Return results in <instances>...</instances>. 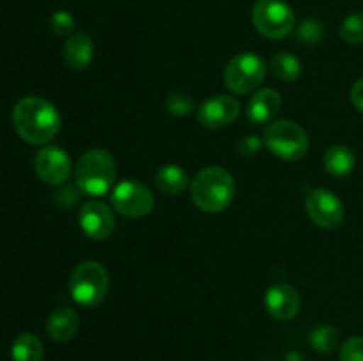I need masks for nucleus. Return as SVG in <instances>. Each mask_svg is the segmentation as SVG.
<instances>
[{"instance_id": "f257e3e1", "label": "nucleus", "mask_w": 363, "mask_h": 361, "mask_svg": "<svg viewBox=\"0 0 363 361\" xmlns=\"http://www.w3.org/2000/svg\"><path fill=\"white\" fill-rule=\"evenodd\" d=\"M13 126L27 144L45 145L59 133L60 115L50 101L39 96H28L14 106Z\"/></svg>"}, {"instance_id": "f03ea898", "label": "nucleus", "mask_w": 363, "mask_h": 361, "mask_svg": "<svg viewBox=\"0 0 363 361\" xmlns=\"http://www.w3.org/2000/svg\"><path fill=\"white\" fill-rule=\"evenodd\" d=\"M194 204L204 212L225 211L236 195V183L229 170L222 166H206L190 184Z\"/></svg>"}, {"instance_id": "7ed1b4c3", "label": "nucleus", "mask_w": 363, "mask_h": 361, "mask_svg": "<svg viewBox=\"0 0 363 361\" xmlns=\"http://www.w3.org/2000/svg\"><path fill=\"white\" fill-rule=\"evenodd\" d=\"M117 176L116 159L105 149H89L80 156L74 168V180L80 191L91 197L106 195Z\"/></svg>"}, {"instance_id": "20e7f679", "label": "nucleus", "mask_w": 363, "mask_h": 361, "mask_svg": "<svg viewBox=\"0 0 363 361\" xmlns=\"http://www.w3.org/2000/svg\"><path fill=\"white\" fill-rule=\"evenodd\" d=\"M110 289V276L105 265L96 260L80 262L69 276V292L82 306H98Z\"/></svg>"}, {"instance_id": "39448f33", "label": "nucleus", "mask_w": 363, "mask_h": 361, "mask_svg": "<svg viewBox=\"0 0 363 361\" xmlns=\"http://www.w3.org/2000/svg\"><path fill=\"white\" fill-rule=\"evenodd\" d=\"M264 144L269 151L286 161H298L308 151L307 133L293 120H277L264 130Z\"/></svg>"}, {"instance_id": "423d86ee", "label": "nucleus", "mask_w": 363, "mask_h": 361, "mask_svg": "<svg viewBox=\"0 0 363 361\" xmlns=\"http://www.w3.org/2000/svg\"><path fill=\"white\" fill-rule=\"evenodd\" d=\"M252 23L268 39H282L294 30L296 16L284 0H257L252 9Z\"/></svg>"}, {"instance_id": "0eeeda50", "label": "nucleus", "mask_w": 363, "mask_h": 361, "mask_svg": "<svg viewBox=\"0 0 363 361\" xmlns=\"http://www.w3.org/2000/svg\"><path fill=\"white\" fill-rule=\"evenodd\" d=\"M266 76V64L257 53L243 52L238 53L227 64L223 80L229 91L234 94H250L261 87Z\"/></svg>"}, {"instance_id": "6e6552de", "label": "nucleus", "mask_w": 363, "mask_h": 361, "mask_svg": "<svg viewBox=\"0 0 363 361\" xmlns=\"http://www.w3.org/2000/svg\"><path fill=\"white\" fill-rule=\"evenodd\" d=\"M112 205L128 218H144L155 207V197L147 186L135 180H123L112 190Z\"/></svg>"}, {"instance_id": "1a4fd4ad", "label": "nucleus", "mask_w": 363, "mask_h": 361, "mask_svg": "<svg viewBox=\"0 0 363 361\" xmlns=\"http://www.w3.org/2000/svg\"><path fill=\"white\" fill-rule=\"evenodd\" d=\"M305 209H307L308 218L315 225L326 230L337 229V227H340V223L344 219L342 202H340V198L333 191L325 190V188L312 190L307 195Z\"/></svg>"}, {"instance_id": "9d476101", "label": "nucleus", "mask_w": 363, "mask_h": 361, "mask_svg": "<svg viewBox=\"0 0 363 361\" xmlns=\"http://www.w3.org/2000/svg\"><path fill=\"white\" fill-rule=\"evenodd\" d=\"M240 101L233 96H215L209 98L199 106V122L208 130H220L227 127L240 115Z\"/></svg>"}, {"instance_id": "9b49d317", "label": "nucleus", "mask_w": 363, "mask_h": 361, "mask_svg": "<svg viewBox=\"0 0 363 361\" xmlns=\"http://www.w3.org/2000/svg\"><path fill=\"white\" fill-rule=\"evenodd\" d=\"M80 229L87 237L94 241H105L106 237L112 236L116 229V218H113L112 209L103 202H87L80 209L78 214Z\"/></svg>"}, {"instance_id": "f8f14e48", "label": "nucleus", "mask_w": 363, "mask_h": 361, "mask_svg": "<svg viewBox=\"0 0 363 361\" xmlns=\"http://www.w3.org/2000/svg\"><path fill=\"white\" fill-rule=\"evenodd\" d=\"M35 173L41 180L52 186H59L67 180L71 173V159L60 147H45L35 156Z\"/></svg>"}, {"instance_id": "ddd939ff", "label": "nucleus", "mask_w": 363, "mask_h": 361, "mask_svg": "<svg viewBox=\"0 0 363 361\" xmlns=\"http://www.w3.org/2000/svg\"><path fill=\"white\" fill-rule=\"evenodd\" d=\"M266 310L279 321H291L301 308L300 292L289 283H275L266 290Z\"/></svg>"}, {"instance_id": "4468645a", "label": "nucleus", "mask_w": 363, "mask_h": 361, "mask_svg": "<svg viewBox=\"0 0 363 361\" xmlns=\"http://www.w3.org/2000/svg\"><path fill=\"white\" fill-rule=\"evenodd\" d=\"M280 106H282V98L279 92L275 88H262L255 92L248 103V120L254 124L269 122L279 113Z\"/></svg>"}, {"instance_id": "2eb2a0df", "label": "nucleus", "mask_w": 363, "mask_h": 361, "mask_svg": "<svg viewBox=\"0 0 363 361\" xmlns=\"http://www.w3.org/2000/svg\"><path fill=\"white\" fill-rule=\"evenodd\" d=\"M80 328V317L77 311L69 306H60L48 317L46 322V333L53 342H67L77 335Z\"/></svg>"}, {"instance_id": "dca6fc26", "label": "nucleus", "mask_w": 363, "mask_h": 361, "mask_svg": "<svg viewBox=\"0 0 363 361\" xmlns=\"http://www.w3.org/2000/svg\"><path fill=\"white\" fill-rule=\"evenodd\" d=\"M92 57H94V42L91 35L84 32L73 34L64 45V60L71 69H85L92 62Z\"/></svg>"}, {"instance_id": "f3484780", "label": "nucleus", "mask_w": 363, "mask_h": 361, "mask_svg": "<svg viewBox=\"0 0 363 361\" xmlns=\"http://www.w3.org/2000/svg\"><path fill=\"white\" fill-rule=\"evenodd\" d=\"M357 165L354 152L346 145H333L325 154V168L326 172L335 177L350 176Z\"/></svg>"}, {"instance_id": "a211bd4d", "label": "nucleus", "mask_w": 363, "mask_h": 361, "mask_svg": "<svg viewBox=\"0 0 363 361\" xmlns=\"http://www.w3.org/2000/svg\"><path fill=\"white\" fill-rule=\"evenodd\" d=\"M156 188L165 195H177L186 190L188 176L179 165H163L156 170Z\"/></svg>"}, {"instance_id": "6ab92c4d", "label": "nucleus", "mask_w": 363, "mask_h": 361, "mask_svg": "<svg viewBox=\"0 0 363 361\" xmlns=\"http://www.w3.org/2000/svg\"><path fill=\"white\" fill-rule=\"evenodd\" d=\"M11 357L13 361H41L43 343L32 333H21L16 336L11 347Z\"/></svg>"}, {"instance_id": "aec40b11", "label": "nucleus", "mask_w": 363, "mask_h": 361, "mask_svg": "<svg viewBox=\"0 0 363 361\" xmlns=\"http://www.w3.org/2000/svg\"><path fill=\"white\" fill-rule=\"evenodd\" d=\"M269 69H272V73L279 80L294 81L301 74V62L293 53L280 52L272 57V60H269Z\"/></svg>"}, {"instance_id": "412c9836", "label": "nucleus", "mask_w": 363, "mask_h": 361, "mask_svg": "<svg viewBox=\"0 0 363 361\" xmlns=\"http://www.w3.org/2000/svg\"><path fill=\"white\" fill-rule=\"evenodd\" d=\"M311 343L319 353H332L339 343V331L333 326H319L312 331Z\"/></svg>"}, {"instance_id": "4be33fe9", "label": "nucleus", "mask_w": 363, "mask_h": 361, "mask_svg": "<svg viewBox=\"0 0 363 361\" xmlns=\"http://www.w3.org/2000/svg\"><path fill=\"white\" fill-rule=\"evenodd\" d=\"M340 38L350 45H363V13L351 14L342 21Z\"/></svg>"}, {"instance_id": "5701e85b", "label": "nucleus", "mask_w": 363, "mask_h": 361, "mask_svg": "<svg viewBox=\"0 0 363 361\" xmlns=\"http://www.w3.org/2000/svg\"><path fill=\"white\" fill-rule=\"evenodd\" d=\"M195 103L191 99V96H188L186 92H172L169 98L165 99V108L169 110L172 115L184 117L188 113H191Z\"/></svg>"}, {"instance_id": "b1692460", "label": "nucleus", "mask_w": 363, "mask_h": 361, "mask_svg": "<svg viewBox=\"0 0 363 361\" xmlns=\"http://www.w3.org/2000/svg\"><path fill=\"white\" fill-rule=\"evenodd\" d=\"M50 27L57 35H69L74 28L73 14L67 13V11H57V13L52 14Z\"/></svg>"}, {"instance_id": "393cba45", "label": "nucleus", "mask_w": 363, "mask_h": 361, "mask_svg": "<svg viewBox=\"0 0 363 361\" xmlns=\"http://www.w3.org/2000/svg\"><path fill=\"white\" fill-rule=\"evenodd\" d=\"M340 361H363L362 336H353L340 347Z\"/></svg>"}, {"instance_id": "a878e982", "label": "nucleus", "mask_w": 363, "mask_h": 361, "mask_svg": "<svg viewBox=\"0 0 363 361\" xmlns=\"http://www.w3.org/2000/svg\"><path fill=\"white\" fill-rule=\"evenodd\" d=\"M298 35L303 42H318L323 35V28L318 21L307 20L298 28Z\"/></svg>"}, {"instance_id": "bb28decb", "label": "nucleus", "mask_w": 363, "mask_h": 361, "mask_svg": "<svg viewBox=\"0 0 363 361\" xmlns=\"http://www.w3.org/2000/svg\"><path fill=\"white\" fill-rule=\"evenodd\" d=\"M262 144L264 142L259 137H254V134H248V137L241 138L240 144H238V152L245 158H250V156H255L262 149Z\"/></svg>"}, {"instance_id": "cd10ccee", "label": "nucleus", "mask_w": 363, "mask_h": 361, "mask_svg": "<svg viewBox=\"0 0 363 361\" xmlns=\"http://www.w3.org/2000/svg\"><path fill=\"white\" fill-rule=\"evenodd\" d=\"M351 103L354 105V108L363 113V78L354 81V85L351 87Z\"/></svg>"}]
</instances>
